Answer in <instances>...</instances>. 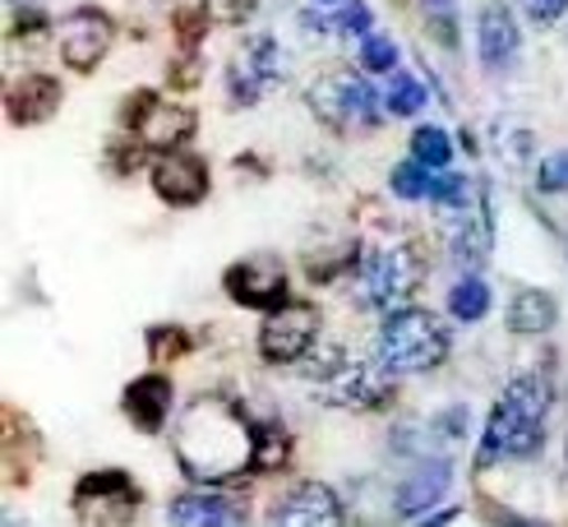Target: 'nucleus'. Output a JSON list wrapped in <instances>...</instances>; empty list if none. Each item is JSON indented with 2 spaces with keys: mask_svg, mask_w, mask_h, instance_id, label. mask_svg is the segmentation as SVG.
I'll list each match as a JSON object with an SVG mask.
<instances>
[{
  "mask_svg": "<svg viewBox=\"0 0 568 527\" xmlns=\"http://www.w3.org/2000/svg\"><path fill=\"white\" fill-rule=\"evenodd\" d=\"M273 527H343V499L320 482H305L292 495H282Z\"/></svg>",
  "mask_w": 568,
  "mask_h": 527,
  "instance_id": "nucleus-12",
  "label": "nucleus"
},
{
  "mask_svg": "<svg viewBox=\"0 0 568 527\" xmlns=\"http://www.w3.org/2000/svg\"><path fill=\"white\" fill-rule=\"evenodd\" d=\"M55 107H61V83L51 74H28L19 89L10 93V116L19 125H42L55 116Z\"/></svg>",
  "mask_w": 568,
  "mask_h": 527,
  "instance_id": "nucleus-18",
  "label": "nucleus"
},
{
  "mask_svg": "<svg viewBox=\"0 0 568 527\" xmlns=\"http://www.w3.org/2000/svg\"><path fill=\"white\" fill-rule=\"evenodd\" d=\"M320 333V315L310 311V305H277V311H268L264 328H260V352L264 361H296L310 352V343H315Z\"/></svg>",
  "mask_w": 568,
  "mask_h": 527,
  "instance_id": "nucleus-8",
  "label": "nucleus"
},
{
  "mask_svg": "<svg viewBox=\"0 0 568 527\" xmlns=\"http://www.w3.org/2000/svg\"><path fill=\"white\" fill-rule=\"evenodd\" d=\"M425 14H430V28L444 47H458V6L453 0H425Z\"/></svg>",
  "mask_w": 568,
  "mask_h": 527,
  "instance_id": "nucleus-27",
  "label": "nucleus"
},
{
  "mask_svg": "<svg viewBox=\"0 0 568 527\" xmlns=\"http://www.w3.org/2000/svg\"><path fill=\"white\" fill-rule=\"evenodd\" d=\"M254 14V0H209V19L217 23H245Z\"/></svg>",
  "mask_w": 568,
  "mask_h": 527,
  "instance_id": "nucleus-34",
  "label": "nucleus"
},
{
  "mask_svg": "<svg viewBox=\"0 0 568 527\" xmlns=\"http://www.w3.org/2000/svg\"><path fill=\"white\" fill-rule=\"evenodd\" d=\"M226 292L241 305H254V311H277V305H287V273L268 260L232 264L226 268Z\"/></svg>",
  "mask_w": 568,
  "mask_h": 527,
  "instance_id": "nucleus-13",
  "label": "nucleus"
},
{
  "mask_svg": "<svg viewBox=\"0 0 568 527\" xmlns=\"http://www.w3.org/2000/svg\"><path fill=\"white\" fill-rule=\"evenodd\" d=\"M486 250H490V227L480 222V227H458L453 232V255H458V264H480L486 260Z\"/></svg>",
  "mask_w": 568,
  "mask_h": 527,
  "instance_id": "nucleus-26",
  "label": "nucleus"
},
{
  "mask_svg": "<svg viewBox=\"0 0 568 527\" xmlns=\"http://www.w3.org/2000/svg\"><path fill=\"white\" fill-rule=\"evenodd\" d=\"M371 28H375V14H371V6H361V0L337 14V33H347V38H371Z\"/></svg>",
  "mask_w": 568,
  "mask_h": 527,
  "instance_id": "nucleus-31",
  "label": "nucleus"
},
{
  "mask_svg": "<svg viewBox=\"0 0 568 527\" xmlns=\"http://www.w3.org/2000/svg\"><path fill=\"white\" fill-rule=\"evenodd\" d=\"M149 352H153V361H172V356H185L190 352V338L181 328H149Z\"/></svg>",
  "mask_w": 568,
  "mask_h": 527,
  "instance_id": "nucleus-28",
  "label": "nucleus"
},
{
  "mask_svg": "<svg viewBox=\"0 0 568 527\" xmlns=\"http://www.w3.org/2000/svg\"><path fill=\"white\" fill-rule=\"evenodd\" d=\"M176 458L194 482H226L254 463V426L226 398H194L176 426Z\"/></svg>",
  "mask_w": 568,
  "mask_h": 527,
  "instance_id": "nucleus-1",
  "label": "nucleus"
},
{
  "mask_svg": "<svg viewBox=\"0 0 568 527\" xmlns=\"http://www.w3.org/2000/svg\"><path fill=\"white\" fill-rule=\"evenodd\" d=\"M153 190H158V200H166V204L194 209L209 194V166L199 158H185V153H166L153 166Z\"/></svg>",
  "mask_w": 568,
  "mask_h": 527,
  "instance_id": "nucleus-14",
  "label": "nucleus"
},
{
  "mask_svg": "<svg viewBox=\"0 0 568 527\" xmlns=\"http://www.w3.org/2000/svg\"><path fill=\"white\" fill-rule=\"evenodd\" d=\"M384 102H388L393 116H416V111L425 107V89H420V79H412V74H393Z\"/></svg>",
  "mask_w": 568,
  "mask_h": 527,
  "instance_id": "nucleus-24",
  "label": "nucleus"
},
{
  "mask_svg": "<svg viewBox=\"0 0 568 527\" xmlns=\"http://www.w3.org/2000/svg\"><path fill=\"white\" fill-rule=\"evenodd\" d=\"M508 333H523V338H536V333H550L555 320H559V305L550 292H536V287H523L508 296Z\"/></svg>",
  "mask_w": 568,
  "mask_h": 527,
  "instance_id": "nucleus-19",
  "label": "nucleus"
},
{
  "mask_svg": "<svg viewBox=\"0 0 568 527\" xmlns=\"http://www.w3.org/2000/svg\"><path fill=\"white\" fill-rule=\"evenodd\" d=\"M320 6H333V0H320Z\"/></svg>",
  "mask_w": 568,
  "mask_h": 527,
  "instance_id": "nucleus-36",
  "label": "nucleus"
},
{
  "mask_svg": "<svg viewBox=\"0 0 568 527\" xmlns=\"http://www.w3.org/2000/svg\"><path fill=\"white\" fill-rule=\"evenodd\" d=\"M536 185L546 194H568V149L564 153H550L541 162V172H536Z\"/></svg>",
  "mask_w": 568,
  "mask_h": 527,
  "instance_id": "nucleus-29",
  "label": "nucleus"
},
{
  "mask_svg": "<svg viewBox=\"0 0 568 527\" xmlns=\"http://www.w3.org/2000/svg\"><path fill=\"white\" fill-rule=\"evenodd\" d=\"M194 134V111L181 107V102H166L158 93L139 98V111H134V139L144 149H158V153H172L176 144Z\"/></svg>",
  "mask_w": 568,
  "mask_h": 527,
  "instance_id": "nucleus-9",
  "label": "nucleus"
},
{
  "mask_svg": "<svg viewBox=\"0 0 568 527\" xmlns=\"http://www.w3.org/2000/svg\"><path fill=\"white\" fill-rule=\"evenodd\" d=\"M546 412H550V384L541 375H518L508 384V394L495 403V416L486 426V444H480V467L495 458H527L541 449L546 439Z\"/></svg>",
  "mask_w": 568,
  "mask_h": 527,
  "instance_id": "nucleus-2",
  "label": "nucleus"
},
{
  "mask_svg": "<svg viewBox=\"0 0 568 527\" xmlns=\"http://www.w3.org/2000/svg\"><path fill=\"white\" fill-rule=\"evenodd\" d=\"M412 158H416L420 166H435V172H444V166L453 162V139H448V130H439V125L412 130Z\"/></svg>",
  "mask_w": 568,
  "mask_h": 527,
  "instance_id": "nucleus-23",
  "label": "nucleus"
},
{
  "mask_svg": "<svg viewBox=\"0 0 568 527\" xmlns=\"http://www.w3.org/2000/svg\"><path fill=\"white\" fill-rule=\"evenodd\" d=\"M495 527H546V523H531V518H518V514H490Z\"/></svg>",
  "mask_w": 568,
  "mask_h": 527,
  "instance_id": "nucleus-35",
  "label": "nucleus"
},
{
  "mask_svg": "<svg viewBox=\"0 0 568 527\" xmlns=\"http://www.w3.org/2000/svg\"><path fill=\"white\" fill-rule=\"evenodd\" d=\"M425 172H430V166H420L416 158L412 162H397L393 176H388L397 200H420V194H430V176H425Z\"/></svg>",
  "mask_w": 568,
  "mask_h": 527,
  "instance_id": "nucleus-25",
  "label": "nucleus"
},
{
  "mask_svg": "<svg viewBox=\"0 0 568 527\" xmlns=\"http://www.w3.org/2000/svg\"><path fill=\"white\" fill-rule=\"evenodd\" d=\"M425 277V255L416 241H397L379 255H371L361 264V296L375 305V311H397Z\"/></svg>",
  "mask_w": 568,
  "mask_h": 527,
  "instance_id": "nucleus-5",
  "label": "nucleus"
},
{
  "mask_svg": "<svg viewBox=\"0 0 568 527\" xmlns=\"http://www.w3.org/2000/svg\"><path fill=\"white\" fill-rule=\"evenodd\" d=\"M287 454H292L287 430H277L273 422H260V426H254V463H250V467L277 472L282 463H287Z\"/></svg>",
  "mask_w": 568,
  "mask_h": 527,
  "instance_id": "nucleus-22",
  "label": "nucleus"
},
{
  "mask_svg": "<svg viewBox=\"0 0 568 527\" xmlns=\"http://www.w3.org/2000/svg\"><path fill=\"white\" fill-rule=\"evenodd\" d=\"M111 38H116V23H111V14L83 6L61 28V61L70 70H79V74H89L102 55L111 51Z\"/></svg>",
  "mask_w": 568,
  "mask_h": 527,
  "instance_id": "nucleus-7",
  "label": "nucleus"
},
{
  "mask_svg": "<svg viewBox=\"0 0 568 527\" xmlns=\"http://www.w3.org/2000/svg\"><path fill=\"white\" fill-rule=\"evenodd\" d=\"M463 194H467V181L463 176H453V172L430 176V200L435 204H463Z\"/></svg>",
  "mask_w": 568,
  "mask_h": 527,
  "instance_id": "nucleus-32",
  "label": "nucleus"
},
{
  "mask_svg": "<svg viewBox=\"0 0 568 527\" xmlns=\"http://www.w3.org/2000/svg\"><path fill=\"white\" fill-rule=\"evenodd\" d=\"M277 79H282V61H277L273 38H254L250 47H241L232 55V70H226V83H232L236 102H260Z\"/></svg>",
  "mask_w": 568,
  "mask_h": 527,
  "instance_id": "nucleus-10",
  "label": "nucleus"
},
{
  "mask_svg": "<svg viewBox=\"0 0 568 527\" xmlns=\"http://www.w3.org/2000/svg\"><path fill=\"white\" fill-rule=\"evenodd\" d=\"M324 384H328V398L333 403H347V407H371L388 394V384L375 366H365V361H347L343 352L328 356V366H320Z\"/></svg>",
  "mask_w": 568,
  "mask_h": 527,
  "instance_id": "nucleus-11",
  "label": "nucleus"
},
{
  "mask_svg": "<svg viewBox=\"0 0 568 527\" xmlns=\"http://www.w3.org/2000/svg\"><path fill=\"white\" fill-rule=\"evenodd\" d=\"M448 482H453L448 458H425V463H416L412 477L397 486V514H420V509H430L435 499H444Z\"/></svg>",
  "mask_w": 568,
  "mask_h": 527,
  "instance_id": "nucleus-17",
  "label": "nucleus"
},
{
  "mask_svg": "<svg viewBox=\"0 0 568 527\" xmlns=\"http://www.w3.org/2000/svg\"><path fill=\"white\" fill-rule=\"evenodd\" d=\"M172 384H166L162 375H144V379H134L125 388V412H130V422L134 430H144V435H158L166 426V416H172Z\"/></svg>",
  "mask_w": 568,
  "mask_h": 527,
  "instance_id": "nucleus-16",
  "label": "nucleus"
},
{
  "mask_svg": "<svg viewBox=\"0 0 568 527\" xmlns=\"http://www.w3.org/2000/svg\"><path fill=\"white\" fill-rule=\"evenodd\" d=\"M518 6H523V14L531 19V23H559L564 19V10H568V0H518Z\"/></svg>",
  "mask_w": 568,
  "mask_h": 527,
  "instance_id": "nucleus-33",
  "label": "nucleus"
},
{
  "mask_svg": "<svg viewBox=\"0 0 568 527\" xmlns=\"http://www.w3.org/2000/svg\"><path fill=\"white\" fill-rule=\"evenodd\" d=\"M361 65L365 70H397V47L388 38H365L361 42Z\"/></svg>",
  "mask_w": 568,
  "mask_h": 527,
  "instance_id": "nucleus-30",
  "label": "nucleus"
},
{
  "mask_svg": "<svg viewBox=\"0 0 568 527\" xmlns=\"http://www.w3.org/2000/svg\"><path fill=\"white\" fill-rule=\"evenodd\" d=\"M310 107H315V116L337 134H356V130L379 125V93L371 89V79H361L356 70H328L324 79H315Z\"/></svg>",
  "mask_w": 568,
  "mask_h": 527,
  "instance_id": "nucleus-4",
  "label": "nucleus"
},
{
  "mask_svg": "<svg viewBox=\"0 0 568 527\" xmlns=\"http://www.w3.org/2000/svg\"><path fill=\"white\" fill-rule=\"evenodd\" d=\"M172 527H241V514L217 495H181L166 509Z\"/></svg>",
  "mask_w": 568,
  "mask_h": 527,
  "instance_id": "nucleus-20",
  "label": "nucleus"
},
{
  "mask_svg": "<svg viewBox=\"0 0 568 527\" xmlns=\"http://www.w3.org/2000/svg\"><path fill=\"white\" fill-rule=\"evenodd\" d=\"M486 311H490V287H486V277H463V283L448 292V315L476 324Z\"/></svg>",
  "mask_w": 568,
  "mask_h": 527,
  "instance_id": "nucleus-21",
  "label": "nucleus"
},
{
  "mask_svg": "<svg viewBox=\"0 0 568 527\" xmlns=\"http://www.w3.org/2000/svg\"><path fill=\"white\" fill-rule=\"evenodd\" d=\"M74 509L89 518V523H102V527H116V523H130V514L139 509V490L130 486L125 472H93L83 477L79 490H74Z\"/></svg>",
  "mask_w": 568,
  "mask_h": 527,
  "instance_id": "nucleus-6",
  "label": "nucleus"
},
{
  "mask_svg": "<svg viewBox=\"0 0 568 527\" xmlns=\"http://www.w3.org/2000/svg\"><path fill=\"white\" fill-rule=\"evenodd\" d=\"M448 352V333L430 311L416 305H397L384 315L379 328V361L388 371H430Z\"/></svg>",
  "mask_w": 568,
  "mask_h": 527,
  "instance_id": "nucleus-3",
  "label": "nucleus"
},
{
  "mask_svg": "<svg viewBox=\"0 0 568 527\" xmlns=\"http://www.w3.org/2000/svg\"><path fill=\"white\" fill-rule=\"evenodd\" d=\"M476 47H480V65L490 74H504L518 65V51H523V33H518V19L508 14L504 6H490L486 14L476 19Z\"/></svg>",
  "mask_w": 568,
  "mask_h": 527,
  "instance_id": "nucleus-15",
  "label": "nucleus"
}]
</instances>
